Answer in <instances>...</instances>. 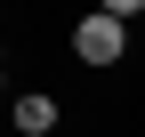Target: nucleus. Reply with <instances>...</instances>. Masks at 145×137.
I'll use <instances>...</instances> for the list:
<instances>
[{"label":"nucleus","mask_w":145,"mask_h":137,"mask_svg":"<svg viewBox=\"0 0 145 137\" xmlns=\"http://www.w3.org/2000/svg\"><path fill=\"white\" fill-rule=\"evenodd\" d=\"M72 57H81V65H121V16L113 8L81 16V24H72Z\"/></svg>","instance_id":"nucleus-1"},{"label":"nucleus","mask_w":145,"mask_h":137,"mask_svg":"<svg viewBox=\"0 0 145 137\" xmlns=\"http://www.w3.org/2000/svg\"><path fill=\"white\" fill-rule=\"evenodd\" d=\"M16 129H24V137H48V129H57V105H48L40 89H24V97H16Z\"/></svg>","instance_id":"nucleus-2"}]
</instances>
